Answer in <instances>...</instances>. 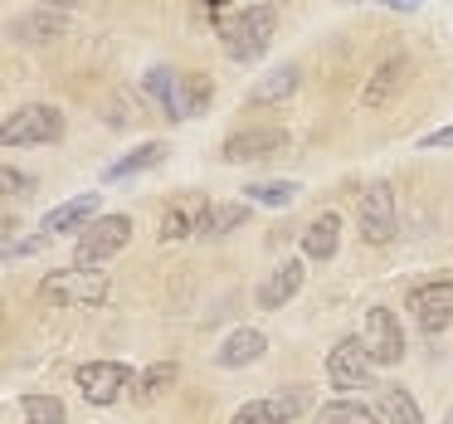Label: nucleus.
<instances>
[{
    "label": "nucleus",
    "instance_id": "f257e3e1",
    "mask_svg": "<svg viewBox=\"0 0 453 424\" xmlns=\"http://www.w3.org/2000/svg\"><path fill=\"white\" fill-rule=\"evenodd\" d=\"M273 30H278V15L273 5H244V11H234L225 25H219V44H225V54L234 64H254L268 54V44H273Z\"/></svg>",
    "mask_w": 453,
    "mask_h": 424
},
{
    "label": "nucleus",
    "instance_id": "f03ea898",
    "mask_svg": "<svg viewBox=\"0 0 453 424\" xmlns=\"http://www.w3.org/2000/svg\"><path fill=\"white\" fill-rule=\"evenodd\" d=\"M64 112L54 108V103H25V108H15L11 118H5V127H0V147H50V142H64Z\"/></svg>",
    "mask_w": 453,
    "mask_h": 424
},
{
    "label": "nucleus",
    "instance_id": "7ed1b4c3",
    "mask_svg": "<svg viewBox=\"0 0 453 424\" xmlns=\"http://www.w3.org/2000/svg\"><path fill=\"white\" fill-rule=\"evenodd\" d=\"M40 297L54 307H103L108 303V278L98 268H59L40 278Z\"/></svg>",
    "mask_w": 453,
    "mask_h": 424
},
{
    "label": "nucleus",
    "instance_id": "20e7f679",
    "mask_svg": "<svg viewBox=\"0 0 453 424\" xmlns=\"http://www.w3.org/2000/svg\"><path fill=\"white\" fill-rule=\"evenodd\" d=\"M127 239H132V220L127 215H98L79 235V244H73V268L108 264L112 254H122V249H127Z\"/></svg>",
    "mask_w": 453,
    "mask_h": 424
},
{
    "label": "nucleus",
    "instance_id": "39448f33",
    "mask_svg": "<svg viewBox=\"0 0 453 424\" xmlns=\"http://www.w3.org/2000/svg\"><path fill=\"white\" fill-rule=\"evenodd\" d=\"M404 307H410L414 327L424 336H439L443 327L453 322V278H429V283H414L404 293Z\"/></svg>",
    "mask_w": 453,
    "mask_h": 424
},
{
    "label": "nucleus",
    "instance_id": "423d86ee",
    "mask_svg": "<svg viewBox=\"0 0 453 424\" xmlns=\"http://www.w3.org/2000/svg\"><path fill=\"white\" fill-rule=\"evenodd\" d=\"M356 225H361V239L365 244H390L395 239V190L390 181H371L356 200Z\"/></svg>",
    "mask_w": 453,
    "mask_h": 424
},
{
    "label": "nucleus",
    "instance_id": "0eeeda50",
    "mask_svg": "<svg viewBox=\"0 0 453 424\" xmlns=\"http://www.w3.org/2000/svg\"><path fill=\"white\" fill-rule=\"evenodd\" d=\"M326 381L336 385V390H365V385H375V361L365 356L361 336H342V342L332 346V356H326Z\"/></svg>",
    "mask_w": 453,
    "mask_h": 424
},
{
    "label": "nucleus",
    "instance_id": "6e6552de",
    "mask_svg": "<svg viewBox=\"0 0 453 424\" xmlns=\"http://www.w3.org/2000/svg\"><path fill=\"white\" fill-rule=\"evenodd\" d=\"M361 346L375 366H400L404 361V332H400V317L390 307H371L361 327Z\"/></svg>",
    "mask_w": 453,
    "mask_h": 424
},
{
    "label": "nucleus",
    "instance_id": "1a4fd4ad",
    "mask_svg": "<svg viewBox=\"0 0 453 424\" xmlns=\"http://www.w3.org/2000/svg\"><path fill=\"white\" fill-rule=\"evenodd\" d=\"M73 381H79V395L88 405H112L127 385H137V371L122 361H88V366H79Z\"/></svg>",
    "mask_w": 453,
    "mask_h": 424
},
{
    "label": "nucleus",
    "instance_id": "9d476101",
    "mask_svg": "<svg viewBox=\"0 0 453 424\" xmlns=\"http://www.w3.org/2000/svg\"><path fill=\"white\" fill-rule=\"evenodd\" d=\"M307 400H312V395L297 390V385H293V390H273V395H264V400L239 405L229 424H293L297 414L307 410Z\"/></svg>",
    "mask_w": 453,
    "mask_h": 424
},
{
    "label": "nucleus",
    "instance_id": "9b49d317",
    "mask_svg": "<svg viewBox=\"0 0 453 424\" xmlns=\"http://www.w3.org/2000/svg\"><path fill=\"white\" fill-rule=\"evenodd\" d=\"M278 151H288L283 127H244V132H234V137H225L219 157H225L229 166H244V161H268V157H278Z\"/></svg>",
    "mask_w": 453,
    "mask_h": 424
},
{
    "label": "nucleus",
    "instance_id": "f8f14e48",
    "mask_svg": "<svg viewBox=\"0 0 453 424\" xmlns=\"http://www.w3.org/2000/svg\"><path fill=\"white\" fill-rule=\"evenodd\" d=\"M404 83H410V54H390V59H380L371 73H365V83H361V108L380 112L385 103L400 98Z\"/></svg>",
    "mask_w": 453,
    "mask_h": 424
},
{
    "label": "nucleus",
    "instance_id": "ddd939ff",
    "mask_svg": "<svg viewBox=\"0 0 453 424\" xmlns=\"http://www.w3.org/2000/svg\"><path fill=\"white\" fill-rule=\"evenodd\" d=\"M303 278H307L303 258H283V264H278L273 274H268L264 283H258L254 303L264 307V312H278V307H288L297 293H303Z\"/></svg>",
    "mask_w": 453,
    "mask_h": 424
},
{
    "label": "nucleus",
    "instance_id": "4468645a",
    "mask_svg": "<svg viewBox=\"0 0 453 424\" xmlns=\"http://www.w3.org/2000/svg\"><path fill=\"white\" fill-rule=\"evenodd\" d=\"M215 229V205L210 200H176L161 215V244L166 239H186V235H210Z\"/></svg>",
    "mask_w": 453,
    "mask_h": 424
},
{
    "label": "nucleus",
    "instance_id": "2eb2a0df",
    "mask_svg": "<svg viewBox=\"0 0 453 424\" xmlns=\"http://www.w3.org/2000/svg\"><path fill=\"white\" fill-rule=\"evenodd\" d=\"M98 220V190H88V196H73L64 200V205H54L50 215H44V235H83V229Z\"/></svg>",
    "mask_w": 453,
    "mask_h": 424
},
{
    "label": "nucleus",
    "instance_id": "dca6fc26",
    "mask_svg": "<svg viewBox=\"0 0 453 424\" xmlns=\"http://www.w3.org/2000/svg\"><path fill=\"white\" fill-rule=\"evenodd\" d=\"M264 351H268V336L258 332V327H239V332L225 336V346L215 351V361L225 366V371H244V366H254Z\"/></svg>",
    "mask_w": 453,
    "mask_h": 424
},
{
    "label": "nucleus",
    "instance_id": "f3484780",
    "mask_svg": "<svg viewBox=\"0 0 453 424\" xmlns=\"http://www.w3.org/2000/svg\"><path fill=\"white\" fill-rule=\"evenodd\" d=\"M297 83H303V69L297 64H283V69H273V73H264V79L249 89V108H273V103H283V98H293L297 93Z\"/></svg>",
    "mask_w": 453,
    "mask_h": 424
},
{
    "label": "nucleus",
    "instance_id": "a211bd4d",
    "mask_svg": "<svg viewBox=\"0 0 453 424\" xmlns=\"http://www.w3.org/2000/svg\"><path fill=\"white\" fill-rule=\"evenodd\" d=\"M336 249H342V220L326 210V215H317L312 225L303 229V258L326 264V258H336Z\"/></svg>",
    "mask_w": 453,
    "mask_h": 424
},
{
    "label": "nucleus",
    "instance_id": "6ab92c4d",
    "mask_svg": "<svg viewBox=\"0 0 453 424\" xmlns=\"http://www.w3.org/2000/svg\"><path fill=\"white\" fill-rule=\"evenodd\" d=\"M166 157H171V147H166V142H142L137 151H127L122 161H112V166L103 171V181H127V176H142V171L161 166Z\"/></svg>",
    "mask_w": 453,
    "mask_h": 424
},
{
    "label": "nucleus",
    "instance_id": "aec40b11",
    "mask_svg": "<svg viewBox=\"0 0 453 424\" xmlns=\"http://www.w3.org/2000/svg\"><path fill=\"white\" fill-rule=\"evenodd\" d=\"M147 93L157 98V108L166 112L171 122H180V73L176 69H147Z\"/></svg>",
    "mask_w": 453,
    "mask_h": 424
},
{
    "label": "nucleus",
    "instance_id": "412c9836",
    "mask_svg": "<svg viewBox=\"0 0 453 424\" xmlns=\"http://www.w3.org/2000/svg\"><path fill=\"white\" fill-rule=\"evenodd\" d=\"M176 361H157V366H147V371H137V385H132V395H137V405H151V400H161V395L176 385Z\"/></svg>",
    "mask_w": 453,
    "mask_h": 424
},
{
    "label": "nucleus",
    "instance_id": "4be33fe9",
    "mask_svg": "<svg viewBox=\"0 0 453 424\" xmlns=\"http://www.w3.org/2000/svg\"><path fill=\"white\" fill-rule=\"evenodd\" d=\"M297 181H249L244 186V200L249 205H268V210H288L297 200Z\"/></svg>",
    "mask_w": 453,
    "mask_h": 424
},
{
    "label": "nucleus",
    "instance_id": "5701e85b",
    "mask_svg": "<svg viewBox=\"0 0 453 424\" xmlns=\"http://www.w3.org/2000/svg\"><path fill=\"white\" fill-rule=\"evenodd\" d=\"M20 44H44V40H59L64 35V15H50V11H35V15H20L11 25Z\"/></svg>",
    "mask_w": 453,
    "mask_h": 424
},
{
    "label": "nucleus",
    "instance_id": "b1692460",
    "mask_svg": "<svg viewBox=\"0 0 453 424\" xmlns=\"http://www.w3.org/2000/svg\"><path fill=\"white\" fill-rule=\"evenodd\" d=\"M380 414H385V424H424L419 405H414V395L404 385H385L380 390Z\"/></svg>",
    "mask_w": 453,
    "mask_h": 424
},
{
    "label": "nucleus",
    "instance_id": "393cba45",
    "mask_svg": "<svg viewBox=\"0 0 453 424\" xmlns=\"http://www.w3.org/2000/svg\"><path fill=\"white\" fill-rule=\"evenodd\" d=\"M317 420L322 424H385V414L371 410V405H361V400H332V405H322Z\"/></svg>",
    "mask_w": 453,
    "mask_h": 424
},
{
    "label": "nucleus",
    "instance_id": "a878e982",
    "mask_svg": "<svg viewBox=\"0 0 453 424\" xmlns=\"http://www.w3.org/2000/svg\"><path fill=\"white\" fill-rule=\"evenodd\" d=\"M210 98H215V83H210L205 73H180V122L205 112Z\"/></svg>",
    "mask_w": 453,
    "mask_h": 424
},
{
    "label": "nucleus",
    "instance_id": "bb28decb",
    "mask_svg": "<svg viewBox=\"0 0 453 424\" xmlns=\"http://www.w3.org/2000/svg\"><path fill=\"white\" fill-rule=\"evenodd\" d=\"M20 414H25V424H69L59 395H25V400H20Z\"/></svg>",
    "mask_w": 453,
    "mask_h": 424
},
{
    "label": "nucleus",
    "instance_id": "cd10ccee",
    "mask_svg": "<svg viewBox=\"0 0 453 424\" xmlns=\"http://www.w3.org/2000/svg\"><path fill=\"white\" fill-rule=\"evenodd\" d=\"M249 225V200H239V205H215V229L210 235H234V229Z\"/></svg>",
    "mask_w": 453,
    "mask_h": 424
},
{
    "label": "nucleus",
    "instance_id": "c85d7f7f",
    "mask_svg": "<svg viewBox=\"0 0 453 424\" xmlns=\"http://www.w3.org/2000/svg\"><path fill=\"white\" fill-rule=\"evenodd\" d=\"M424 151H439V147H453V127H439V132H429V137L419 142Z\"/></svg>",
    "mask_w": 453,
    "mask_h": 424
},
{
    "label": "nucleus",
    "instance_id": "c756f323",
    "mask_svg": "<svg viewBox=\"0 0 453 424\" xmlns=\"http://www.w3.org/2000/svg\"><path fill=\"white\" fill-rule=\"evenodd\" d=\"M0 186H5V190H25V186H30V176H20V171L5 166V171H0Z\"/></svg>",
    "mask_w": 453,
    "mask_h": 424
},
{
    "label": "nucleus",
    "instance_id": "7c9ffc66",
    "mask_svg": "<svg viewBox=\"0 0 453 424\" xmlns=\"http://www.w3.org/2000/svg\"><path fill=\"white\" fill-rule=\"evenodd\" d=\"M390 11H419V0H385Z\"/></svg>",
    "mask_w": 453,
    "mask_h": 424
},
{
    "label": "nucleus",
    "instance_id": "2f4dec72",
    "mask_svg": "<svg viewBox=\"0 0 453 424\" xmlns=\"http://www.w3.org/2000/svg\"><path fill=\"white\" fill-rule=\"evenodd\" d=\"M443 424H453V410H449V414H443Z\"/></svg>",
    "mask_w": 453,
    "mask_h": 424
},
{
    "label": "nucleus",
    "instance_id": "473e14b6",
    "mask_svg": "<svg viewBox=\"0 0 453 424\" xmlns=\"http://www.w3.org/2000/svg\"><path fill=\"white\" fill-rule=\"evenodd\" d=\"M264 5H268V0H264Z\"/></svg>",
    "mask_w": 453,
    "mask_h": 424
}]
</instances>
